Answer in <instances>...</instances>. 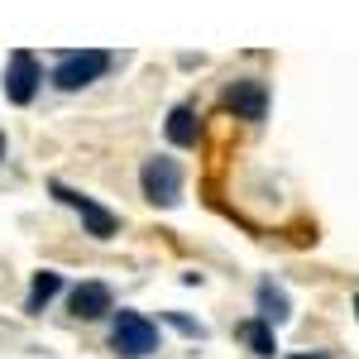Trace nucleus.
<instances>
[{"instance_id": "obj_10", "label": "nucleus", "mask_w": 359, "mask_h": 359, "mask_svg": "<svg viewBox=\"0 0 359 359\" xmlns=\"http://www.w3.org/2000/svg\"><path fill=\"white\" fill-rule=\"evenodd\" d=\"M163 130H168V139H172L177 149H192V144H196V115H192V106H172Z\"/></svg>"}, {"instance_id": "obj_7", "label": "nucleus", "mask_w": 359, "mask_h": 359, "mask_svg": "<svg viewBox=\"0 0 359 359\" xmlns=\"http://www.w3.org/2000/svg\"><path fill=\"white\" fill-rule=\"evenodd\" d=\"M67 306H72V316H82V321H96V316L115 311V306H111V287H106L101 278L77 283V287H72V297H67Z\"/></svg>"}, {"instance_id": "obj_3", "label": "nucleus", "mask_w": 359, "mask_h": 359, "mask_svg": "<svg viewBox=\"0 0 359 359\" xmlns=\"http://www.w3.org/2000/svg\"><path fill=\"white\" fill-rule=\"evenodd\" d=\"M139 187H144V196H149L154 206H177V201H182V168H177V158H163V154L144 158Z\"/></svg>"}, {"instance_id": "obj_15", "label": "nucleus", "mask_w": 359, "mask_h": 359, "mask_svg": "<svg viewBox=\"0 0 359 359\" xmlns=\"http://www.w3.org/2000/svg\"><path fill=\"white\" fill-rule=\"evenodd\" d=\"M355 316H359V297H355Z\"/></svg>"}, {"instance_id": "obj_12", "label": "nucleus", "mask_w": 359, "mask_h": 359, "mask_svg": "<svg viewBox=\"0 0 359 359\" xmlns=\"http://www.w3.org/2000/svg\"><path fill=\"white\" fill-rule=\"evenodd\" d=\"M163 321H168V326H177L182 335H196V340H206V326H196L192 316H182V311H168Z\"/></svg>"}, {"instance_id": "obj_1", "label": "nucleus", "mask_w": 359, "mask_h": 359, "mask_svg": "<svg viewBox=\"0 0 359 359\" xmlns=\"http://www.w3.org/2000/svg\"><path fill=\"white\" fill-rule=\"evenodd\" d=\"M106 72H111V53L106 48H67V53H57L53 86L57 91H82L96 77H106Z\"/></svg>"}, {"instance_id": "obj_14", "label": "nucleus", "mask_w": 359, "mask_h": 359, "mask_svg": "<svg viewBox=\"0 0 359 359\" xmlns=\"http://www.w3.org/2000/svg\"><path fill=\"white\" fill-rule=\"evenodd\" d=\"M0 154H5V135H0Z\"/></svg>"}, {"instance_id": "obj_11", "label": "nucleus", "mask_w": 359, "mask_h": 359, "mask_svg": "<svg viewBox=\"0 0 359 359\" xmlns=\"http://www.w3.org/2000/svg\"><path fill=\"white\" fill-rule=\"evenodd\" d=\"M240 335H245L249 340V350H254V355L259 359H273V331H269V321H245V326H240Z\"/></svg>"}, {"instance_id": "obj_4", "label": "nucleus", "mask_w": 359, "mask_h": 359, "mask_svg": "<svg viewBox=\"0 0 359 359\" xmlns=\"http://www.w3.org/2000/svg\"><path fill=\"white\" fill-rule=\"evenodd\" d=\"M39 82H43V67H39V57L29 53V48H15V53L5 57V101L10 106H29Z\"/></svg>"}, {"instance_id": "obj_2", "label": "nucleus", "mask_w": 359, "mask_h": 359, "mask_svg": "<svg viewBox=\"0 0 359 359\" xmlns=\"http://www.w3.org/2000/svg\"><path fill=\"white\" fill-rule=\"evenodd\" d=\"M111 350L120 359H149L158 350V326L139 311H115L111 321Z\"/></svg>"}, {"instance_id": "obj_13", "label": "nucleus", "mask_w": 359, "mask_h": 359, "mask_svg": "<svg viewBox=\"0 0 359 359\" xmlns=\"http://www.w3.org/2000/svg\"><path fill=\"white\" fill-rule=\"evenodd\" d=\"M287 359H326V355H287Z\"/></svg>"}, {"instance_id": "obj_8", "label": "nucleus", "mask_w": 359, "mask_h": 359, "mask_svg": "<svg viewBox=\"0 0 359 359\" xmlns=\"http://www.w3.org/2000/svg\"><path fill=\"white\" fill-rule=\"evenodd\" d=\"M57 292H62V273H53V269L34 273V283H29V297H25V311H29V316H39V311L53 302Z\"/></svg>"}, {"instance_id": "obj_5", "label": "nucleus", "mask_w": 359, "mask_h": 359, "mask_svg": "<svg viewBox=\"0 0 359 359\" xmlns=\"http://www.w3.org/2000/svg\"><path fill=\"white\" fill-rule=\"evenodd\" d=\"M48 192H53L57 201H67V206H72V211L82 216L86 235H96V240H111L115 230H120V221H115V211H106V206H96L91 196L72 192V187H62V182H48Z\"/></svg>"}, {"instance_id": "obj_6", "label": "nucleus", "mask_w": 359, "mask_h": 359, "mask_svg": "<svg viewBox=\"0 0 359 359\" xmlns=\"http://www.w3.org/2000/svg\"><path fill=\"white\" fill-rule=\"evenodd\" d=\"M225 106L240 115V120H264V111H269V86L259 82V77H240V82H230V91H225Z\"/></svg>"}, {"instance_id": "obj_9", "label": "nucleus", "mask_w": 359, "mask_h": 359, "mask_svg": "<svg viewBox=\"0 0 359 359\" xmlns=\"http://www.w3.org/2000/svg\"><path fill=\"white\" fill-rule=\"evenodd\" d=\"M292 316V306H287V292L278 287V283H259V321H269V326H283Z\"/></svg>"}]
</instances>
